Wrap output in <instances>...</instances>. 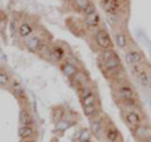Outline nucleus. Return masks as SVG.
Returning <instances> with one entry per match:
<instances>
[{
  "label": "nucleus",
  "instance_id": "obj_1",
  "mask_svg": "<svg viewBox=\"0 0 151 142\" xmlns=\"http://www.w3.org/2000/svg\"><path fill=\"white\" fill-rule=\"evenodd\" d=\"M81 103L83 107V112L87 117H92L97 112V99L92 89L84 86L81 92Z\"/></svg>",
  "mask_w": 151,
  "mask_h": 142
},
{
  "label": "nucleus",
  "instance_id": "obj_2",
  "mask_svg": "<svg viewBox=\"0 0 151 142\" xmlns=\"http://www.w3.org/2000/svg\"><path fill=\"white\" fill-rule=\"evenodd\" d=\"M102 62H103V65H105V69L111 70V72L121 67L120 58L115 54V52H112L110 49H106L102 53Z\"/></svg>",
  "mask_w": 151,
  "mask_h": 142
},
{
  "label": "nucleus",
  "instance_id": "obj_3",
  "mask_svg": "<svg viewBox=\"0 0 151 142\" xmlns=\"http://www.w3.org/2000/svg\"><path fill=\"white\" fill-rule=\"evenodd\" d=\"M94 39H96V43L97 45L100 47L102 49H110L112 47V40L110 35H108V33L103 29H100L96 32V35H94Z\"/></svg>",
  "mask_w": 151,
  "mask_h": 142
},
{
  "label": "nucleus",
  "instance_id": "obj_4",
  "mask_svg": "<svg viewBox=\"0 0 151 142\" xmlns=\"http://www.w3.org/2000/svg\"><path fill=\"white\" fill-rule=\"evenodd\" d=\"M42 39L38 35H32V37H29L27 39V43H25V45H27V49L28 50H30V52H33V53H35V52H39L40 50V48H42Z\"/></svg>",
  "mask_w": 151,
  "mask_h": 142
},
{
  "label": "nucleus",
  "instance_id": "obj_5",
  "mask_svg": "<svg viewBox=\"0 0 151 142\" xmlns=\"http://www.w3.org/2000/svg\"><path fill=\"white\" fill-rule=\"evenodd\" d=\"M125 60H126V63L130 64V65L139 64V63H141V60H142V54L136 49L130 50L125 54Z\"/></svg>",
  "mask_w": 151,
  "mask_h": 142
},
{
  "label": "nucleus",
  "instance_id": "obj_6",
  "mask_svg": "<svg viewBox=\"0 0 151 142\" xmlns=\"http://www.w3.org/2000/svg\"><path fill=\"white\" fill-rule=\"evenodd\" d=\"M62 70H63V74L69 79L72 77H74V75L79 72L77 65H76L74 63H72V62H65L63 64V67H62Z\"/></svg>",
  "mask_w": 151,
  "mask_h": 142
},
{
  "label": "nucleus",
  "instance_id": "obj_7",
  "mask_svg": "<svg viewBox=\"0 0 151 142\" xmlns=\"http://www.w3.org/2000/svg\"><path fill=\"white\" fill-rule=\"evenodd\" d=\"M119 96L124 99L125 102H132L135 98V93L132 91V88L129 86H124L119 89Z\"/></svg>",
  "mask_w": 151,
  "mask_h": 142
},
{
  "label": "nucleus",
  "instance_id": "obj_8",
  "mask_svg": "<svg viewBox=\"0 0 151 142\" xmlns=\"http://www.w3.org/2000/svg\"><path fill=\"white\" fill-rule=\"evenodd\" d=\"M19 122L22 126H32L34 123V120H33L32 113L28 110H22L19 112Z\"/></svg>",
  "mask_w": 151,
  "mask_h": 142
},
{
  "label": "nucleus",
  "instance_id": "obj_9",
  "mask_svg": "<svg viewBox=\"0 0 151 142\" xmlns=\"http://www.w3.org/2000/svg\"><path fill=\"white\" fill-rule=\"evenodd\" d=\"M135 135L137 138L142 140V141H146L147 138L151 137V130L147 126H144V125H140L135 128Z\"/></svg>",
  "mask_w": 151,
  "mask_h": 142
},
{
  "label": "nucleus",
  "instance_id": "obj_10",
  "mask_svg": "<svg viewBox=\"0 0 151 142\" xmlns=\"http://www.w3.org/2000/svg\"><path fill=\"white\" fill-rule=\"evenodd\" d=\"M126 122L131 127H135V128H136V127L140 126V123H141V117L139 116L137 112L129 111V112L126 113Z\"/></svg>",
  "mask_w": 151,
  "mask_h": 142
},
{
  "label": "nucleus",
  "instance_id": "obj_11",
  "mask_svg": "<svg viewBox=\"0 0 151 142\" xmlns=\"http://www.w3.org/2000/svg\"><path fill=\"white\" fill-rule=\"evenodd\" d=\"M103 9L108 14H116L119 10V0H103Z\"/></svg>",
  "mask_w": 151,
  "mask_h": 142
},
{
  "label": "nucleus",
  "instance_id": "obj_12",
  "mask_svg": "<svg viewBox=\"0 0 151 142\" xmlns=\"http://www.w3.org/2000/svg\"><path fill=\"white\" fill-rule=\"evenodd\" d=\"M18 33H19V35H20L22 38H29L33 34V28H32V25L29 24V23L24 22V23H22V24L19 25Z\"/></svg>",
  "mask_w": 151,
  "mask_h": 142
},
{
  "label": "nucleus",
  "instance_id": "obj_13",
  "mask_svg": "<svg viewBox=\"0 0 151 142\" xmlns=\"http://www.w3.org/2000/svg\"><path fill=\"white\" fill-rule=\"evenodd\" d=\"M100 15H98L97 13H92V14H88V15H86V18H84V23L91 27V28H97L98 25H100Z\"/></svg>",
  "mask_w": 151,
  "mask_h": 142
},
{
  "label": "nucleus",
  "instance_id": "obj_14",
  "mask_svg": "<svg viewBox=\"0 0 151 142\" xmlns=\"http://www.w3.org/2000/svg\"><path fill=\"white\" fill-rule=\"evenodd\" d=\"M115 40H116V45L119 47L120 49H125L127 47V44H129V38H127V35L125 34V33H122V32L116 33Z\"/></svg>",
  "mask_w": 151,
  "mask_h": 142
},
{
  "label": "nucleus",
  "instance_id": "obj_15",
  "mask_svg": "<svg viewBox=\"0 0 151 142\" xmlns=\"http://www.w3.org/2000/svg\"><path fill=\"white\" fill-rule=\"evenodd\" d=\"M34 128H33L32 126H20L18 130V136L20 137V138H30V137L34 135Z\"/></svg>",
  "mask_w": 151,
  "mask_h": 142
},
{
  "label": "nucleus",
  "instance_id": "obj_16",
  "mask_svg": "<svg viewBox=\"0 0 151 142\" xmlns=\"http://www.w3.org/2000/svg\"><path fill=\"white\" fill-rule=\"evenodd\" d=\"M12 88H13V93L18 99H24L25 98V92L23 89L22 84L18 80H13L12 82Z\"/></svg>",
  "mask_w": 151,
  "mask_h": 142
},
{
  "label": "nucleus",
  "instance_id": "obj_17",
  "mask_svg": "<svg viewBox=\"0 0 151 142\" xmlns=\"http://www.w3.org/2000/svg\"><path fill=\"white\" fill-rule=\"evenodd\" d=\"M136 75H137L139 82L142 84V86H145V87L150 86V77L145 69H139L137 72H136Z\"/></svg>",
  "mask_w": 151,
  "mask_h": 142
},
{
  "label": "nucleus",
  "instance_id": "obj_18",
  "mask_svg": "<svg viewBox=\"0 0 151 142\" xmlns=\"http://www.w3.org/2000/svg\"><path fill=\"white\" fill-rule=\"evenodd\" d=\"M106 138L110 142H117L120 138V133L116 128H108L106 131Z\"/></svg>",
  "mask_w": 151,
  "mask_h": 142
},
{
  "label": "nucleus",
  "instance_id": "obj_19",
  "mask_svg": "<svg viewBox=\"0 0 151 142\" xmlns=\"http://www.w3.org/2000/svg\"><path fill=\"white\" fill-rule=\"evenodd\" d=\"M50 54L53 55V58L55 60H62L63 57H64V49L60 48V47H54V48L52 49Z\"/></svg>",
  "mask_w": 151,
  "mask_h": 142
},
{
  "label": "nucleus",
  "instance_id": "obj_20",
  "mask_svg": "<svg viewBox=\"0 0 151 142\" xmlns=\"http://www.w3.org/2000/svg\"><path fill=\"white\" fill-rule=\"evenodd\" d=\"M74 1V5L77 6L79 10H82L83 13L86 11V9L91 5V1L89 0H73Z\"/></svg>",
  "mask_w": 151,
  "mask_h": 142
},
{
  "label": "nucleus",
  "instance_id": "obj_21",
  "mask_svg": "<svg viewBox=\"0 0 151 142\" xmlns=\"http://www.w3.org/2000/svg\"><path fill=\"white\" fill-rule=\"evenodd\" d=\"M10 83V77L6 72H1L0 70V87H4V86H8Z\"/></svg>",
  "mask_w": 151,
  "mask_h": 142
},
{
  "label": "nucleus",
  "instance_id": "obj_22",
  "mask_svg": "<svg viewBox=\"0 0 151 142\" xmlns=\"http://www.w3.org/2000/svg\"><path fill=\"white\" fill-rule=\"evenodd\" d=\"M70 125H72V122H70V121H64V120H62V121L57 122L55 128L58 130V131H64V130H67Z\"/></svg>",
  "mask_w": 151,
  "mask_h": 142
},
{
  "label": "nucleus",
  "instance_id": "obj_23",
  "mask_svg": "<svg viewBox=\"0 0 151 142\" xmlns=\"http://www.w3.org/2000/svg\"><path fill=\"white\" fill-rule=\"evenodd\" d=\"M102 131V126H101V122L100 121H93L92 122V132L94 135H100Z\"/></svg>",
  "mask_w": 151,
  "mask_h": 142
},
{
  "label": "nucleus",
  "instance_id": "obj_24",
  "mask_svg": "<svg viewBox=\"0 0 151 142\" xmlns=\"http://www.w3.org/2000/svg\"><path fill=\"white\" fill-rule=\"evenodd\" d=\"M88 138H89V131L88 130H84L81 132V138H79V141L81 142H88Z\"/></svg>",
  "mask_w": 151,
  "mask_h": 142
},
{
  "label": "nucleus",
  "instance_id": "obj_25",
  "mask_svg": "<svg viewBox=\"0 0 151 142\" xmlns=\"http://www.w3.org/2000/svg\"><path fill=\"white\" fill-rule=\"evenodd\" d=\"M92 13H96V8H94V5L91 3V5H89V6L86 9V11H84V14H86V15H88V14H92Z\"/></svg>",
  "mask_w": 151,
  "mask_h": 142
},
{
  "label": "nucleus",
  "instance_id": "obj_26",
  "mask_svg": "<svg viewBox=\"0 0 151 142\" xmlns=\"http://www.w3.org/2000/svg\"><path fill=\"white\" fill-rule=\"evenodd\" d=\"M22 142H35V141H34V140H32V138H24Z\"/></svg>",
  "mask_w": 151,
  "mask_h": 142
},
{
  "label": "nucleus",
  "instance_id": "obj_27",
  "mask_svg": "<svg viewBox=\"0 0 151 142\" xmlns=\"http://www.w3.org/2000/svg\"><path fill=\"white\" fill-rule=\"evenodd\" d=\"M145 142H151V137H150V138H147V140H146Z\"/></svg>",
  "mask_w": 151,
  "mask_h": 142
}]
</instances>
